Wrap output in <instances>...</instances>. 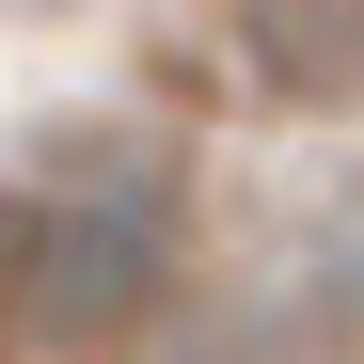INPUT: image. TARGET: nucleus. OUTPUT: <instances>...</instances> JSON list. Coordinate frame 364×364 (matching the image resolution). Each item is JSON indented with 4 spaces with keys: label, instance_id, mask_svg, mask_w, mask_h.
I'll return each instance as SVG.
<instances>
[{
    "label": "nucleus",
    "instance_id": "obj_1",
    "mask_svg": "<svg viewBox=\"0 0 364 364\" xmlns=\"http://www.w3.org/2000/svg\"><path fill=\"white\" fill-rule=\"evenodd\" d=\"M174 285V159L143 143H64L0 206V317L32 348H111Z\"/></svg>",
    "mask_w": 364,
    "mask_h": 364
},
{
    "label": "nucleus",
    "instance_id": "obj_2",
    "mask_svg": "<svg viewBox=\"0 0 364 364\" xmlns=\"http://www.w3.org/2000/svg\"><path fill=\"white\" fill-rule=\"evenodd\" d=\"M254 64L285 95H364V0H254Z\"/></svg>",
    "mask_w": 364,
    "mask_h": 364
}]
</instances>
